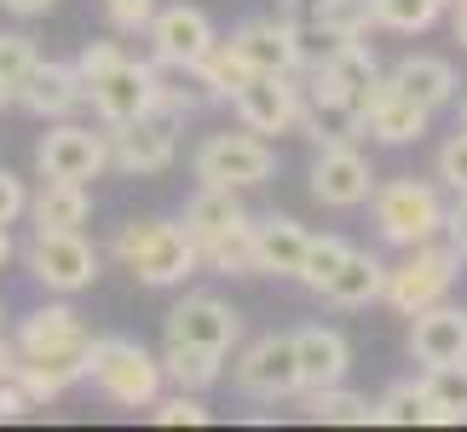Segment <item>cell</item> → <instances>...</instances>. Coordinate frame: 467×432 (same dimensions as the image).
<instances>
[{"label": "cell", "instance_id": "cell-5", "mask_svg": "<svg viewBox=\"0 0 467 432\" xmlns=\"http://www.w3.org/2000/svg\"><path fill=\"white\" fill-rule=\"evenodd\" d=\"M81 87H87V104H93V116L104 128L139 121L145 110L161 104V69L150 58H128V52H116V58L99 64L93 76H81Z\"/></svg>", "mask_w": 467, "mask_h": 432}, {"label": "cell", "instance_id": "cell-19", "mask_svg": "<svg viewBox=\"0 0 467 432\" xmlns=\"http://www.w3.org/2000/svg\"><path fill=\"white\" fill-rule=\"evenodd\" d=\"M17 104L35 116V121H64L87 104V87H81V69L76 64H58V58H35V69L17 87Z\"/></svg>", "mask_w": 467, "mask_h": 432}, {"label": "cell", "instance_id": "cell-11", "mask_svg": "<svg viewBox=\"0 0 467 432\" xmlns=\"http://www.w3.org/2000/svg\"><path fill=\"white\" fill-rule=\"evenodd\" d=\"M231 381H237L243 398L260 404H289L300 398V364H295V340L289 334H260L248 340L231 364Z\"/></svg>", "mask_w": 467, "mask_h": 432}, {"label": "cell", "instance_id": "cell-20", "mask_svg": "<svg viewBox=\"0 0 467 432\" xmlns=\"http://www.w3.org/2000/svg\"><path fill=\"white\" fill-rule=\"evenodd\" d=\"M289 340H295V364H300V392H317V386L347 381L352 340L340 334V329H329V323H300Z\"/></svg>", "mask_w": 467, "mask_h": 432}, {"label": "cell", "instance_id": "cell-6", "mask_svg": "<svg viewBox=\"0 0 467 432\" xmlns=\"http://www.w3.org/2000/svg\"><path fill=\"white\" fill-rule=\"evenodd\" d=\"M456 272H462V254L451 242H416V248H404V260L399 265H387V288H381V300L392 305V312H404V317H416L427 312V305H439L444 294L456 288Z\"/></svg>", "mask_w": 467, "mask_h": 432}, {"label": "cell", "instance_id": "cell-24", "mask_svg": "<svg viewBox=\"0 0 467 432\" xmlns=\"http://www.w3.org/2000/svg\"><path fill=\"white\" fill-rule=\"evenodd\" d=\"M392 81H399L410 98H421L427 110H444V104H456V93H462L456 64L433 58V52H410V58H399L392 64Z\"/></svg>", "mask_w": 467, "mask_h": 432}, {"label": "cell", "instance_id": "cell-23", "mask_svg": "<svg viewBox=\"0 0 467 432\" xmlns=\"http://www.w3.org/2000/svg\"><path fill=\"white\" fill-rule=\"evenodd\" d=\"M381 288H387V265L375 254H364V248H347V260L329 272V283L317 288V300L340 305V312H364V305L381 300Z\"/></svg>", "mask_w": 467, "mask_h": 432}, {"label": "cell", "instance_id": "cell-44", "mask_svg": "<svg viewBox=\"0 0 467 432\" xmlns=\"http://www.w3.org/2000/svg\"><path fill=\"white\" fill-rule=\"evenodd\" d=\"M462 128H467V98H462Z\"/></svg>", "mask_w": 467, "mask_h": 432}, {"label": "cell", "instance_id": "cell-14", "mask_svg": "<svg viewBox=\"0 0 467 432\" xmlns=\"http://www.w3.org/2000/svg\"><path fill=\"white\" fill-rule=\"evenodd\" d=\"M433 128V110L421 98H410L392 76H375L364 104H358V139H375V144H416Z\"/></svg>", "mask_w": 467, "mask_h": 432}, {"label": "cell", "instance_id": "cell-28", "mask_svg": "<svg viewBox=\"0 0 467 432\" xmlns=\"http://www.w3.org/2000/svg\"><path fill=\"white\" fill-rule=\"evenodd\" d=\"M375 427H433V398L421 381H392L375 398Z\"/></svg>", "mask_w": 467, "mask_h": 432}, {"label": "cell", "instance_id": "cell-35", "mask_svg": "<svg viewBox=\"0 0 467 432\" xmlns=\"http://www.w3.org/2000/svg\"><path fill=\"white\" fill-rule=\"evenodd\" d=\"M12 381H17V386H24V392H29V404H35V409H47V404H58V398H64V392H69V386L58 381V375H47V369H35V364H24V357H17V369H12Z\"/></svg>", "mask_w": 467, "mask_h": 432}, {"label": "cell", "instance_id": "cell-30", "mask_svg": "<svg viewBox=\"0 0 467 432\" xmlns=\"http://www.w3.org/2000/svg\"><path fill=\"white\" fill-rule=\"evenodd\" d=\"M35 41L24 29H0V110H12L17 104V87H24V76L35 69Z\"/></svg>", "mask_w": 467, "mask_h": 432}, {"label": "cell", "instance_id": "cell-26", "mask_svg": "<svg viewBox=\"0 0 467 432\" xmlns=\"http://www.w3.org/2000/svg\"><path fill=\"white\" fill-rule=\"evenodd\" d=\"M156 357H161V381H168L173 392H213V386L225 381V352L168 340V346H161Z\"/></svg>", "mask_w": 467, "mask_h": 432}, {"label": "cell", "instance_id": "cell-10", "mask_svg": "<svg viewBox=\"0 0 467 432\" xmlns=\"http://www.w3.org/2000/svg\"><path fill=\"white\" fill-rule=\"evenodd\" d=\"M29 277L47 288V294H81V288L99 283V248L81 237V231H35L24 248Z\"/></svg>", "mask_w": 467, "mask_h": 432}, {"label": "cell", "instance_id": "cell-29", "mask_svg": "<svg viewBox=\"0 0 467 432\" xmlns=\"http://www.w3.org/2000/svg\"><path fill=\"white\" fill-rule=\"evenodd\" d=\"M421 386L433 398V427H456L467 421V369L451 364V369H421Z\"/></svg>", "mask_w": 467, "mask_h": 432}, {"label": "cell", "instance_id": "cell-9", "mask_svg": "<svg viewBox=\"0 0 467 432\" xmlns=\"http://www.w3.org/2000/svg\"><path fill=\"white\" fill-rule=\"evenodd\" d=\"M35 168H41V179H69V185H87V179H99L104 168H110V128H87V121L64 116L52 121V128L41 133V144H35Z\"/></svg>", "mask_w": 467, "mask_h": 432}, {"label": "cell", "instance_id": "cell-38", "mask_svg": "<svg viewBox=\"0 0 467 432\" xmlns=\"http://www.w3.org/2000/svg\"><path fill=\"white\" fill-rule=\"evenodd\" d=\"M29 409H35V404H29V392L6 375V381H0V421H24Z\"/></svg>", "mask_w": 467, "mask_h": 432}, {"label": "cell", "instance_id": "cell-42", "mask_svg": "<svg viewBox=\"0 0 467 432\" xmlns=\"http://www.w3.org/2000/svg\"><path fill=\"white\" fill-rule=\"evenodd\" d=\"M12 369H17V340H6V334H0V381H6Z\"/></svg>", "mask_w": 467, "mask_h": 432}, {"label": "cell", "instance_id": "cell-33", "mask_svg": "<svg viewBox=\"0 0 467 432\" xmlns=\"http://www.w3.org/2000/svg\"><path fill=\"white\" fill-rule=\"evenodd\" d=\"M150 421L156 427H208V404H202V392H168L161 398L156 392V404H150Z\"/></svg>", "mask_w": 467, "mask_h": 432}, {"label": "cell", "instance_id": "cell-31", "mask_svg": "<svg viewBox=\"0 0 467 432\" xmlns=\"http://www.w3.org/2000/svg\"><path fill=\"white\" fill-rule=\"evenodd\" d=\"M375 6V29L392 35H427L444 17V0H369Z\"/></svg>", "mask_w": 467, "mask_h": 432}, {"label": "cell", "instance_id": "cell-22", "mask_svg": "<svg viewBox=\"0 0 467 432\" xmlns=\"http://www.w3.org/2000/svg\"><path fill=\"white\" fill-rule=\"evenodd\" d=\"M248 242H254V272L260 277H289L300 272V260H306V242L312 231L289 220V213H260L254 225H248Z\"/></svg>", "mask_w": 467, "mask_h": 432}, {"label": "cell", "instance_id": "cell-3", "mask_svg": "<svg viewBox=\"0 0 467 432\" xmlns=\"http://www.w3.org/2000/svg\"><path fill=\"white\" fill-rule=\"evenodd\" d=\"M369 220H375V237L392 242V248H416V242H433L444 231V196H439V179H387L375 185L369 196Z\"/></svg>", "mask_w": 467, "mask_h": 432}, {"label": "cell", "instance_id": "cell-2", "mask_svg": "<svg viewBox=\"0 0 467 432\" xmlns=\"http://www.w3.org/2000/svg\"><path fill=\"white\" fill-rule=\"evenodd\" d=\"M93 346H99V334L87 329L69 305H41V312H29L24 329H17V357L35 364V369H47V375H58L64 386L87 381Z\"/></svg>", "mask_w": 467, "mask_h": 432}, {"label": "cell", "instance_id": "cell-46", "mask_svg": "<svg viewBox=\"0 0 467 432\" xmlns=\"http://www.w3.org/2000/svg\"><path fill=\"white\" fill-rule=\"evenodd\" d=\"M462 369H467V364H462Z\"/></svg>", "mask_w": 467, "mask_h": 432}, {"label": "cell", "instance_id": "cell-40", "mask_svg": "<svg viewBox=\"0 0 467 432\" xmlns=\"http://www.w3.org/2000/svg\"><path fill=\"white\" fill-rule=\"evenodd\" d=\"M58 0H0V12H12V17H47Z\"/></svg>", "mask_w": 467, "mask_h": 432}, {"label": "cell", "instance_id": "cell-1", "mask_svg": "<svg viewBox=\"0 0 467 432\" xmlns=\"http://www.w3.org/2000/svg\"><path fill=\"white\" fill-rule=\"evenodd\" d=\"M110 254L121 260V272H133L145 288H179L202 272V254H196L191 231L179 220H128L116 231Z\"/></svg>", "mask_w": 467, "mask_h": 432}, {"label": "cell", "instance_id": "cell-13", "mask_svg": "<svg viewBox=\"0 0 467 432\" xmlns=\"http://www.w3.org/2000/svg\"><path fill=\"white\" fill-rule=\"evenodd\" d=\"M375 185H381V179H375L369 156L358 150V139L317 144V156H312V202L317 208H335V213L364 208L375 196Z\"/></svg>", "mask_w": 467, "mask_h": 432}, {"label": "cell", "instance_id": "cell-12", "mask_svg": "<svg viewBox=\"0 0 467 432\" xmlns=\"http://www.w3.org/2000/svg\"><path fill=\"white\" fill-rule=\"evenodd\" d=\"M231 110L248 133L277 139V133H300L306 121V87L295 76H248L237 93H231Z\"/></svg>", "mask_w": 467, "mask_h": 432}, {"label": "cell", "instance_id": "cell-15", "mask_svg": "<svg viewBox=\"0 0 467 432\" xmlns=\"http://www.w3.org/2000/svg\"><path fill=\"white\" fill-rule=\"evenodd\" d=\"M145 41H150V64L156 69H191V64H202L213 41H220V29L208 24V12L202 6H156V17L145 24Z\"/></svg>", "mask_w": 467, "mask_h": 432}, {"label": "cell", "instance_id": "cell-27", "mask_svg": "<svg viewBox=\"0 0 467 432\" xmlns=\"http://www.w3.org/2000/svg\"><path fill=\"white\" fill-rule=\"evenodd\" d=\"M306 416L312 421H329V427H369L375 421V404L364 398V392H352L347 381H335V386L306 392Z\"/></svg>", "mask_w": 467, "mask_h": 432}, {"label": "cell", "instance_id": "cell-34", "mask_svg": "<svg viewBox=\"0 0 467 432\" xmlns=\"http://www.w3.org/2000/svg\"><path fill=\"white\" fill-rule=\"evenodd\" d=\"M433 179H439L444 190L467 196V128H456L451 139L439 144V156H433Z\"/></svg>", "mask_w": 467, "mask_h": 432}, {"label": "cell", "instance_id": "cell-16", "mask_svg": "<svg viewBox=\"0 0 467 432\" xmlns=\"http://www.w3.org/2000/svg\"><path fill=\"white\" fill-rule=\"evenodd\" d=\"M168 340H185V346H208V352H225L243 340V312L220 294H185L168 312Z\"/></svg>", "mask_w": 467, "mask_h": 432}, {"label": "cell", "instance_id": "cell-8", "mask_svg": "<svg viewBox=\"0 0 467 432\" xmlns=\"http://www.w3.org/2000/svg\"><path fill=\"white\" fill-rule=\"evenodd\" d=\"M179 116L173 104H156V110H145L139 121H121V128H110V168L133 173V179H156L168 173L179 161Z\"/></svg>", "mask_w": 467, "mask_h": 432}, {"label": "cell", "instance_id": "cell-25", "mask_svg": "<svg viewBox=\"0 0 467 432\" xmlns=\"http://www.w3.org/2000/svg\"><path fill=\"white\" fill-rule=\"evenodd\" d=\"M29 220L35 231H81L93 220V196L69 179H41V190H29Z\"/></svg>", "mask_w": 467, "mask_h": 432}, {"label": "cell", "instance_id": "cell-37", "mask_svg": "<svg viewBox=\"0 0 467 432\" xmlns=\"http://www.w3.org/2000/svg\"><path fill=\"white\" fill-rule=\"evenodd\" d=\"M29 213V185L12 168H0V225H17Z\"/></svg>", "mask_w": 467, "mask_h": 432}, {"label": "cell", "instance_id": "cell-41", "mask_svg": "<svg viewBox=\"0 0 467 432\" xmlns=\"http://www.w3.org/2000/svg\"><path fill=\"white\" fill-rule=\"evenodd\" d=\"M451 12V35L462 41V52H467V0H456V6H444Z\"/></svg>", "mask_w": 467, "mask_h": 432}, {"label": "cell", "instance_id": "cell-21", "mask_svg": "<svg viewBox=\"0 0 467 432\" xmlns=\"http://www.w3.org/2000/svg\"><path fill=\"white\" fill-rule=\"evenodd\" d=\"M248 220L254 213L243 208V196L231 190V185H196V196L185 202V225L191 231V242H196V254H208L213 242H225V237H237V231H248Z\"/></svg>", "mask_w": 467, "mask_h": 432}, {"label": "cell", "instance_id": "cell-32", "mask_svg": "<svg viewBox=\"0 0 467 432\" xmlns=\"http://www.w3.org/2000/svg\"><path fill=\"white\" fill-rule=\"evenodd\" d=\"M340 260H347V242H340V237H312V242H306V260H300V272H295V283L317 294Z\"/></svg>", "mask_w": 467, "mask_h": 432}, {"label": "cell", "instance_id": "cell-17", "mask_svg": "<svg viewBox=\"0 0 467 432\" xmlns=\"http://www.w3.org/2000/svg\"><path fill=\"white\" fill-rule=\"evenodd\" d=\"M410 357L421 369H451L467 364V305H427V312L410 317Z\"/></svg>", "mask_w": 467, "mask_h": 432}, {"label": "cell", "instance_id": "cell-39", "mask_svg": "<svg viewBox=\"0 0 467 432\" xmlns=\"http://www.w3.org/2000/svg\"><path fill=\"white\" fill-rule=\"evenodd\" d=\"M444 237H451V248L467 260V196H456V202L444 208Z\"/></svg>", "mask_w": 467, "mask_h": 432}, {"label": "cell", "instance_id": "cell-43", "mask_svg": "<svg viewBox=\"0 0 467 432\" xmlns=\"http://www.w3.org/2000/svg\"><path fill=\"white\" fill-rule=\"evenodd\" d=\"M17 254V248H12V225H0V265H6Z\"/></svg>", "mask_w": 467, "mask_h": 432}, {"label": "cell", "instance_id": "cell-18", "mask_svg": "<svg viewBox=\"0 0 467 432\" xmlns=\"http://www.w3.org/2000/svg\"><path fill=\"white\" fill-rule=\"evenodd\" d=\"M231 46H237L260 76H300V35H295V24L283 12L237 24L231 29Z\"/></svg>", "mask_w": 467, "mask_h": 432}, {"label": "cell", "instance_id": "cell-45", "mask_svg": "<svg viewBox=\"0 0 467 432\" xmlns=\"http://www.w3.org/2000/svg\"><path fill=\"white\" fill-rule=\"evenodd\" d=\"M444 6H456V0H444Z\"/></svg>", "mask_w": 467, "mask_h": 432}, {"label": "cell", "instance_id": "cell-7", "mask_svg": "<svg viewBox=\"0 0 467 432\" xmlns=\"http://www.w3.org/2000/svg\"><path fill=\"white\" fill-rule=\"evenodd\" d=\"M191 173L202 185H231V190H248V185H265L277 173V150L265 144L260 133H208L202 144L191 150Z\"/></svg>", "mask_w": 467, "mask_h": 432}, {"label": "cell", "instance_id": "cell-4", "mask_svg": "<svg viewBox=\"0 0 467 432\" xmlns=\"http://www.w3.org/2000/svg\"><path fill=\"white\" fill-rule=\"evenodd\" d=\"M87 381H93L116 409H150L156 392L168 386V381H161V357L145 352V346H139V340H128V334H99Z\"/></svg>", "mask_w": 467, "mask_h": 432}, {"label": "cell", "instance_id": "cell-36", "mask_svg": "<svg viewBox=\"0 0 467 432\" xmlns=\"http://www.w3.org/2000/svg\"><path fill=\"white\" fill-rule=\"evenodd\" d=\"M104 17H110L116 35H145V24L156 17V0H104Z\"/></svg>", "mask_w": 467, "mask_h": 432}]
</instances>
